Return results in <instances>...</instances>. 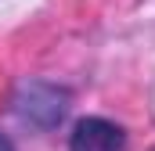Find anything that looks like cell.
<instances>
[{
	"mask_svg": "<svg viewBox=\"0 0 155 151\" xmlns=\"http://www.w3.org/2000/svg\"><path fill=\"white\" fill-rule=\"evenodd\" d=\"M15 119L29 130H54L69 112V90L47 79H25L15 90Z\"/></svg>",
	"mask_w": 155,
	"mask_h": 151,
	"instance_id": "obj_1",
	"label": "cell"
},
{
	"mask_svg": "<svg viewBox=\"0 0 155 151\" xmlns=\"http://www.w3.org/2000/svg\"><path fill=\"white\" fill-rule=\"evenodd\" d=\"M0 151H15V144H11V140H7L4 133H0Z\"/></svg>",
	"mask_w": 155,
	"mask_h": 151,
	"instance_id": "obj_3",
	"label": "cell"
},
{
	"mask_svg": "<svg viewBox=\"0 0 155 151\" xmlns=\"http://www.w3.org/2000/svg\"><path fill=\"white\" fill-rule=\"evenodd\" d=\"M152 151H155V148H152Z\"/></svg>",
	"mask_w": 155,
	"mask_h": 151,
	"instance_id": "obj_4",
	"label": "cell"
},
{
	"mask_svg": "<svg viewBox=\"0 0 155 151\" xmlns=\"http://www.w3.org/2000/svg\"><path fill=\"white\" fill-rule=\"evenodd\" d=\"M69 151H126V130L112 119L87 115L72 126Z\"/></svg>",
	"mask_w": 155,
	"mask_h": 151,
	"instance_id": "obj_2",
	"label": "cell"
}]
</instances>
